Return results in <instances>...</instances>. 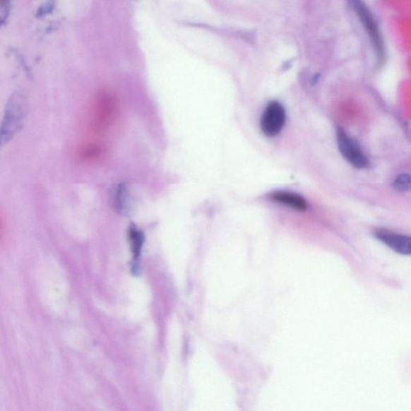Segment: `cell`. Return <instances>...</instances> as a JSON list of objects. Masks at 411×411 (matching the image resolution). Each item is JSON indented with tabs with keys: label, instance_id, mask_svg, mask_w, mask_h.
Here are the masks:
<instances>
[{
	"label": "cell",
	"instance_id": "6da1fadb",
	"mask_svg": "<svg viewBox=\"0 0 411 411\" xmlns=\"http://www.w3.org/2000/svg\"><path fill=\"white\" fill-rule=\"evenodd\" d=\"M27 111L28 103L25 94L20 91L11 94L6 105L4 115L0 124V149L20 131Z\"/></svg>",
	"mask_w": 411,
	"mask_h": 411
},
{
	"label": "cell",
	"instance_id": "7a4b0ae2",
	"mask_svg": "<svg viewBox=\"0 0 411 411\" xmlns=\"http://www.w3.org/2000/svg\"><path fill=\"white\" fill-rule=\"evenodd\" d=\"M120 104L114 94L104 91L94 99L90 112L92 131L102 133L109 130L119 115Z\"/></svg>",
	"mask_w": 411,
	"mask_h": 411
},
{
	"label": "cell",
	"instance_id": "3957f363",
	"mask_svg": "<svg viewBox=\"0 0 411 411\" xmlns=\"http://www.w3.org/2000/svg\"><path fill=\"white\" fill-rule=\"evenodd\" d=\"M348 2L371 39L379 62H383L385 60L384 42L371 10L369 9L364 0H348Z\"/></svg>",
	"mask_w": 411,
	"mask_h": 411
},
{
	"label": "cell",
	"instance_id": "277c9868",
	"mask_svg": "<svg viewBox=\"0 0 411 411\" xmlns=\"http://www.w3.org/2000/svg\"><path fill=\"white\" fill-rule=\"evenodd\" d=\"M337 141L340 154L350 165L357 169L366 168L369 165L368 158L364 155L359 144L349 137L342 128L337 130Z\"/></svg>",
	"mask_w": 411,
	"mask_h": 411
},
{
	"label": "cell",
	"instance_id": "5b68a950",
	"mask_svg": "<svg viewBox=\"0 0 411 411\" xmlns=\"http://www.w3.org/2000/svg\"><path fill=\"white\" fill-rule=\"evenodd\" d=\"M286 121L285 109L280 102L268 103L261 117L262 132L267 137L274 138L283 130Z\"/></svg>",
	"mask_w": 411,
	"mask_h": 411
},
{
	"label": "cell",
	"instance_id": "8992f818",
	"mask_svg": "<svg viewBox=\"0 0 411 411\" xmlns=\"http://www.w3.org/2000/svg\"><path fill=\"white\" fill-rule=\"evenodd\" d=\"M374 236L397 254L405 256L410 254L411 244L409 237L386 230V229H379L375 232Z\"/></svg>",
	"mask_w": 411,
	"mask_h": 411
},
{
	"label": "cell",
	"instance_id": "52a82bcc",
	"mask_svg": "<svg viewBox=\"0 0 411 411\" xmlns=\"http://www.w3.org/2000/svg\"><path fill=\"white\" fill-rule=\"evenodd\" d=\"M78 153L82 161L87 163H97L107 157L109 149L105 143L90 142L82 145Z\"/></svg>",
	"mask_w": 411,
	"mask_h": 411
},
{
	"label": "cell",
	"instance_id": "ba28073f",
	"mask_svg": "<svg viewBox=\"0 0 411 411\" xmlns=\"http://www.w3.org/2000/svg\"><path fill=\"white\" fill-rule=\"evenodd\" d=\"M271 199L275 203L286 206L298 211H305L308 209L306 201L297 193L287 191H275L272 193Z\"/></svg>",
	"mask_w": 411,
	"mask_h": 411
},
{
	"label": "cell",
	"instance_id": "9c48e42d",
	"mask_svg": "<svg viewBox=\"0 0 411 411\" xmlns=\"http://www.w3.org/2000/svg\"><path fill=\"white\" fill-rule=\"evenodd\" d=\"M111 198H112L111 203H112L114 210L119 214H126L129 210V206H130L126 186L123 184L117 185L114 188Z\"/></svg>",
	"mask_w": 411,
	"mask_h": 411
},
{
	"label": "cell",
	"instance_id": "30bf717a",
	"mask_svg": "<svg viewBox=\"0 0 411 411\" xmlns=\"http://www.w3.org/2000/svg\"><path fill=\"white\" fill-rule=\"evenodd\" d=\"M129 237H130L134 259L138 260L144 243L143 233L136 226L131 225L129 230Z\"/></svg>",
	"mask_w": 411,
	"mask_h": 411
},
{
	"label": "cell",
	"instance_id": "8fae6325",
	"mask_svg": "<svg viewBox=\"0 0 411 411\" xmlns=\"http://www.w3.org/2000/svg\"><path fill=\"white\" fill-rule=\"evenodd\" d=\"M395 190L399 192H405L410 189V178L408 174H403L398 175L395 183H393Z\"/></svg>",
	"mask_w": 411,
	"mask_h": 411
}]
</instances>
